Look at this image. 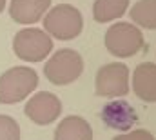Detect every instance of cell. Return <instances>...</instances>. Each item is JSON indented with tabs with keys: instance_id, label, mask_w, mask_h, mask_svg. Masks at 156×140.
Listing matches in <instances>:
<instances>
[{
	"instance_id": "3957f363",
	"label": "cell",
	"mask_w": 156,
	"mask_h": 140,
	"mask_svg": "<svg viewBox=\"0 0 156 140\" xmlns=\"http://www.w3.org/2000/svg\"><path fill=\"white\" fill-rule=\"evenodd\" d=\"M83 71V60L73 49L56 51L44 66V75L55 86H66L75 82Z\"/></svg>"
},
{
	"instance_id": "7a4b0ae2",
	"label": "cell",
	"mask_w": 156,
	"mask_h": 140,
	"mask_svg": "<svg viewBox=\"0 0 156 140\" xmlns=\"http://www.w3.org/2000/svg\"><path fill=\"white\" fill-rule=\"evenodd\" d=\"M44 28L49 36H55L58 40H73L82 33L83 18L76 7L62 4L53 7L44 17Z\"/></svg>"
},
{
	"instance_id": "52a82bcc",
	"label": "cell",
	"mask_w": 156,
	"mask_h": 140,
	"mask_svg": "<svg viewBox=\"0 0 156 140\" xmlns=\"http://www.w3.org/2000/svg\"><path fill=\"white\" fill-rule=\"evenodd\" d=\"M62 113V102L56 95L42 91L37 93L29 102L26 104V115L38 126H49L53 124Z\"/></svg>"
},
{
	"instance_id": "2e32d148",
	"label": "cell",
	"mask_w": 156,
	"mask_h": 140,
	"mask_svg": "<svg viewBox=\"0 0 156 140\" xmlns=\"http://www.w3.org/2000/svg\"><path fill=\"white\" fill-rule=\"evenodd\" d=\"M5 2H7V0H0V13L5 9Z\"/></svg>"
},
{
	"instance_id": "9c48e42d",
	"label": "cell",
	"mask_w": 156,
	"mask_h": 140,
	"mask_svg": "<svg viewBox=\"0 0 156 140\" xmlns=\"http://www.w3.org/2000/svg\"><path fill=\"white\" fill-rule=\"evenodd\" d=\"M51 0H11L9 15L18 24H35L45 15Z\"/></svg>"
},
{
	"instance_id": "277c9868",
	"label": "cell",
	"mask_w": 156,
	"mask_h": 140,
	"mask_svg": "<svg viewBox=\"0 0 156 140\" xmlns=\"http://www.w3.org/2000/svg\"><path fill=\"white\" fill-rule=\"evenodd\" d=\"M104 42L111 55L118 58H127L136 55L144 47V35L136 26L129 22H118L107 29Z\"/></svg>"
},
{
	"instance_id": "6da1fadb",
	"label": "cell",
	"mask_w": 156,
	"mask_h": 140,
	"mask_svg": "<svg viewBox=\"0 0 156 140\" xmlns=\"http://www.w3.org/2000/svg\"><path fill=\"white\" fill-rule=\"evenodd\" d=\"M38 86L37 71L26 66L11 68L0 76V104H16Z\"/></svg>"
},
{
	"instance_id": "8fae6325",
	"label": "cell",
	"mask_w": 156,
	"mask_h": 140,
	"mask_svg": "<svg viewBox=\"0 0 156 140\" xmlns=\"http://www.w3.org/2000/svg\"><path fill=\"white\" fill-rule=\"evenodd\" d=\"M55 140H93V129L87 120L71 115L58 124L55 131Z\"/></svg>"
},
{
	"instance_id": "30bf717a",
	"label": "cell",
	"mask_w": 156,
	"mask_h": 140,
	"mask_svg": "<svg viewBox=\"0 0 156 140\" xmlns=\"http://www.w3.org/2000/svg\"><path fill=\"white\" fill-rule=\"evenodd\" d=\"M133 89L138 98L145 102H156V64L144 62L134 69Z\"/></svg>"
},
{
	"instance_id": "5bb4252c",
	"label": "cell",
	"mask_w": 156,
	"mask_h": 140,
	"mask_svg": "<svg viewBox=\"0 0 156 140\" xmlns=\"http://www.w3.org/2000/svg\"><path fill=\"white\" fill-rule=\"evenodd\" d=\"M22 133L13 116L0 115V140H20Z\"/></svg>"
},
{
	"instance_id": "ba28073f",
	"label": "cell",
	"mask_w": 156,
	"mask_h": 140,
	"mask_svg": "<svg viewBox=\"0 0 156 140\" xmlns=\"http://www.w3.org/2000/svg\"><path fill=\"white\" fill-rule=\"evenodd\" d=\"M102 120L107 127H111L115 131H129L134 126V122L138 120V116L129 102L115 100V102H109L104 105Z\"/></svg>"
},
{
	"instance_id": "5b68a950",
	"label": "cell",
	"mask_w": 156,
	"mask_h": 140,
	"mask_svg": "<svg viewBox=\"0 0 156 140\" xmlns=\"http://www.w3.org/2000/svg\"><path fill=\"white\" fill-rule=\"evenodd\" d=\"M13 49L15 55L24 62H42L53 49V40L49 33L27 28L16 33L13 38Z\"/></svg>"
},
{
	"instance_id": "8992f818",
	"label": "cell",
	"mask_w": 156,
	"mask_h": 140,
	"mask_svg": "<svg viewBox=\"0 0 156 140\" xmlns=\"http://www.w3.org/2000/svg\"><path fill=\"white\" fill-rule=\"evenodd\" d=\"M98 97H123L129 93V68L122 62L107 64L96 73L94 84Z\"/></svg>"
},
{
	"instance_id": "4fadbf2b",
	"label": "cell",
	"mask_w": 156,
	"mask_h": 140,
	"mask_svg": "<svg viewBox=\"0 0 156 140\" xmlns=\"http://www.w3.org/2000/svg\"><path fill=\"white\" fill-rule=\"evenodd\" d=\"M131 18L134 24L147 28V29H156V0H140L131 7Z\"/></svg>"
},
{
	"instance_id": "7c38bea8",
	"label": "cell",
	"mask_w": 156,
	"mask_h": 140,
	"mask_svg": "<svg viewBox=\"0 0 156 140\" xmlns=\"http://www.w3.org/2000/svg\"><path fill=\"white\" fill-rule=\"evenodd\" d=\"M129 0H96L93 7V17L98 24H105L120 18L127 11Z\"/></svg>"
},
{
	"instance_id": "9a60e30c",
	"label": "cell",
	"mask_w": 156,
	"mask_h": 140,
	"mask_svg": "<svg viewBox=\"0 0 156 140\" xmlns=\"http://www.w3.org/2000/svg\"><path fill=\"white\" fill-rule=\"evenodd\" d=\"M113 140H154V137L147 129H136V131H131L127 135H118Z\"/></svg>"
}]
</instances>
